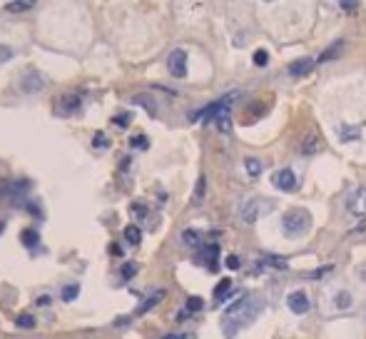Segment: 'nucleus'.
Listing matches in <instances>:
<instances>
[{
	"label": "nucleus",
	"mask_w": 366,
	"mask_h": 339,
	"mask_svg": "<svg viewBox=\"0 0 366 339\" xmlns=\"http://www.w3.org/2000/svg\"><path fill=\"white\" fill-rule=\"evenodd\" d=\"M262 309H264V302L262 299H257V297H242L237 304H232L224 312V317H222V332L229 339L237 337V332L244 329V327H249L262 314Z\"/></svg>",
	"instance_id": "1"
},
{
	"label": "nucleus",
	"mask_w": 366,
	"mask_h": 339,
	"mask_svg": "<svg viewBox=\"0 0 366 339\" xmlns=\"http://www.w3.org/2000/svg\"><path fill=\"white\" fill-rule=\"evenodd\" d=\"M309 227H311V212L304 209V207H294L282 217V232L287 237H292V240L301 237L304 232H309Z\"/></svg>",
	"instance_id": "2"
},
{
	"label": "nucleus",
	"mask_w": 366,
	"mask_h": 339,
	"mask_svg": "<svg viewBox=\"0 0 366 339\" xmlns=\"http://www.w3.org/2000/svg\"><path fill=\"white\" fill-rule=\"evenodd\" d=\"M167 70L172 77H187V50L174 48L167 55Z\"/></svg>",
	"instance_id": "3"
},
{
	"label": "nucleus",
	"mask_w": 366,
	"mask_h": 339,
	"mask_svg": "<svg viewBox=\"0 0 366 339\" xmlns=\"http://www.w3.org/2000/svg\"><path fill=\"white\" fill-rule=\"evenodd\" d=\"M272 185H274L277 190H282V192H292V190H296V175H294V170H289V167L277 170V172L272 175Z\"/></svg>",
	"instance_id": "4"
},
{
	"label": "nucleus",
	"mask_w": 366,
	"mask_h": 339,
	"mask_svg": "<svg viewBox=\"0 0 366 339\" xmlns=\"http://www.w3.org/2000/svg\"><path fill=\"white\" fill-rule=\"evenodd\" d=\"M267 207H272V202H264V200H249V202L242 207V219H244V224H254L257 219H259V214H262V209H267Z\"/></svg>",
	"instance_id": "5"
},
{
	"label": "nucleus",
	"mask_w": 366,
	"mask_h": 339,
	"mask_svg": "<svg viewBox=\"0 0 366 339\" xmlns=\"http://www.w3.org/2000/svg\"><path fill=\"white\" fill-rule=\"evenodd\" d=\"M346 204H349V212H351V214L364 217L366 214V187L356 190V192H351L349 200H346Z\"/></svg>",
	"instance_id": "6"
},
{
	"label": "nucleus",
	"mask_w": 366,
	"mask_h": 339,
	"mask_svg": "<svg viewBox=\"0 0 366 339\" xmlns=\"http://www.w3.org/2000/svg\"><path fill=\"white\" fill-rule=\"evenodd\" d=\"M287 304H289V309L294 314H306L309 312V297L304 292H292L287 297Z\"/></svg>",
	"instance_id": "7"
},
{
	"label": "nucleus",
	"mask_w": 366,
	"mask_h": 339,
	"mask_svg": "<svg viewBox=\"0 0 366 339\" xmlns=\"http://www.w3.org/2000/svg\"><path fill=\"white\" fill-rule=\"evenodd\" d=\"M164 297H167V292H164V289H154V294H149V297H147L145 302H142V304H140V307L135 309V314H137V317L147 314V312H149L152 307H157V304H159V302H162Z\"/></svg>",
	"instance_id": "8"
},
{
	"label": "nucleus",
	"mask_w": 366,
	"mask_h": 339,
	"mask_svg": "<svg viewBox=\"0 0 366 339\" xmlns=\"http://www.w3.org/2000/svg\"><path fill=\"white\" fill-rule=\"evenodd\" d=\"M311 68H314V60H311V58H296L292 65L287 68V72H289L292 77H301V75L311 72Z\"/></svg>",
	"instance_id": "9"
},
{
	"label": "nucleus",
	"mask_w": 366,
	"mask_h": 339,
	"mask_svg": "<svg viewBox=\"0 0 366 339\" xmlns=\"http://www.w3.org/2000/svg\"><path fill=\"white\" fill-rule=\"evenodd\" d=\"M217 257H220V247L217 245H207L205 247V257H202V262H207V267L215 272L217 270Z\"/></svg>",
	"instance_id": "10"
},
{
	"label": "nucleus",
	"mask_w": 366,
	"mask_h": 339,
	"mask_svg": "<svg viewBox=\"0 0 366 339\" xmlns=\"http://www.w3.org/2000/svg\"><path fill=\"white\" fill-rule=\"evenodd\" d=\"M43 85H45V80H43L38 72H30V75L25 77V82H23V90H25V92H35V90H40Z\"/></svg>",
	"instance_id": "11"
},
{
	"label": "nucleus",
	"mask_w": 366,
	"mask_h": 339,
	"mask_svg": "<svg viewBox=\"0 0 366 339\" xmlns=\"http://www.w3.org/2000/svg\"><path fill=\"white\" fill-rule=\"evenodd\" d=\"M20 242H23L28 250H35V247L40 245V235H38L35 230H23V235H20Z\"/></svg>",
	"instance_id": "12"
},
{
	"label": "nucleus",
	"mask_w": 366,
	"mask_h": 339,
	"mask_svg": "<svg viewBox=\"0 0 366 339\" xmlns=\"http://www.w3.org/2000/svg\"><path fill=\"white\" fill-rule=\"evenodd\" d=\"M229 289H232V279H229V277H224L220 284L215 287V302H217V304H220L222 299H227V297H229Z\"/></svg>",
	"instance_id": "13"
},
{
	"label": "nucleus",
	"mask_w": 366,
	"mask_h": 339,
	"mask_svg": "<svg viewBox=\"0 0 366 339\" xmlns=\"http://www.w3.org/2000/svg\"><path fill=\"white\" fill-rule=\"evenodd\" d=\"M125 240H127L130 245L137 247V245L142 242V230H140L137 224H127V227H125Z\"/></svg>",
	"instance_id": "14"
},
{
	"label": "nucleus",
	"mask_w": 366,
	"mask_h": 339,
	"mask_svg": "<svg viewBox=\"0 0 366 339\" xmlns=\"http://www.w3.org/2000/svg\"><path fill=\"white\" fill-rule=\"evenodd\" d=\"M5 10H8V13H28V10H33V3H30V0H15V3H5Z\"/></svg>",
	"instance_id": "15"
},
{
	"label": "nucleus",
	"mask_w": 366,
	"mask_h": 339,
	"mask_svg": "<svg viewBox=\"0 0 366 339\" xmlns=\"http://www.w3.org/2000/svg\"><path fill=\"white\" fill-rule=\"evenodd\" d=\"M334 307H336V309H349V307H351V292H346V289L336 292V297H334Z\"/></svg>",
	"instance_id": "16"
},
{
	"label": "nucleus",
	"mask_w": 366,
	"mask_h": 339,
	"mask_svg": "<svg viewBox=\"0 0 366 339\" xmlns=\"http://www.w3.org/2000/svg\"><path fill=\"white\" fill-rule=\"evenodd\" d=\"M77 294H80V284H65V287H63V292H60V299L70 304V302L77 299Z\"/></svg>",
	"instance_id": "17"
},
{
	"label": "nucleus",
	"mask_w": 366,
	"mask_h": 339,
	"mask_svg": "<svg viewBox=\"0 0 366 339\" xmlns=\"http://www.w3.org/2000/svg\"><path fill=\"white\" fill-rule=\"evenodd\" d=\"M215 120H217V128H220V133H224V135H229V133H232V118H229V110L220 112Z\"/></svg>",
	"instance_id": "18"
},
{
	"label": "nucleus",
	"mask_w": 366,
	"mask_h": 339,
	"mask_svg": "<svg viewBox=\"0 0 366 339\" xmlns=\"http://www.w3.org/2000/svg\"><path fill=\"white\" fill-rule=\"evenodd\" d=\"M205 192H207V180H205V175L197 180V187H195V195H192V202L195 204H202L205 200Z\"/></svg>",
	"instance_id": "19"
},
{
	"label": "nucleus",
	"mask_w": 366,
	"mask_h": 339,
	"mask_svg": "<svg viewBox=\"0 0 366 339\" xmlns=\"http://www.w3.org/2000/svg\"><path fill=\"white\" fill-rule=\"evenodd\" d=\"M341 48H344V43H341V40H339V43H334L331 48H326V50H324V53L319 55V63H326V60H334V58L339 55V50H341Z\"/></svg>",
	"instance_id": "20"
},
{
	"label": "nucleus",
	"mask_w": 366,
	"mask_h": 339,
	"mask_svg": "<svg viewBox=\"0 0 366 339\" xmlns=\"http://www.w3.org/2000/svg\"><path fill=\"white\" fill-rule=\"evenodd\" d=\"M182 242L190 245V247H200V232L192 230V227H187V230L182 232Z\"/></svg>",
	"instance_id": "21"
},
{
	"label": "nucleus",
	"mask_w": 366,
	"mask_h": 339,
	"mask_svg": "<svg viewBox=\"0 0 366 339\" xmlns=\"http://www.w3.org/2000/svg\"><path fill=\"white\" fill-rule=\"evenodd\" d=\"M80 107V97H75V95H68V97H63V115H70Z\"/></svg>",
	"instance_id": "22"
},
{
	"label": "nucleus",
	"mask_w": 366,
	"mask_h": 339,
	"mask_svg": "<svg viewBox=\"0 0 366 339\" xmlns=\"http://www.w3.org/2000/svg\"><path fill=\"white\" fill-rule=\"evenodd\" d=\"M244 167H247V172H249L252 177H259V175H262V162L254 160V157H247V160H244Z\"/></svg>",
	"instance_id": "23"
},
{
	"label": "nucleus",
	"mask_w": 366,
	"mask_h": 339,
	"mask_svg": "<svg viewBox=\"0 0 366 339\" xmlns=\"http://www.w3.org/2000/svg\"><path fill=\"white\" fill-rule=\"evenodd\" d=\"M137 270H140V265H135V262H125L122 265V270H120V279H132L135 274H137Z\"/></svg>",
	"instance_id": "24"
},
{
	"label": "nucleus",
	"mask_w": 366,
	"mask_h": 339,
	"mask_svg": "<svg viewBox=\"0 0 366 339\" xmlns=\"http://www.w3.org/2000/svg\"><path fill=\"white\" fill-rule=\"evenodd\" d=\"M15 324H18V327H23V329H30V327H35V317H33L30 312H23V314H18Z\"/></svg>",
	"instance_id": "25"
},
{
	"label": "nucleus",
	"mask_w": 366,
	"mask_h": 339,
	"mask_svg": "<svg viewBox=\"0 0 366 339\" xmlns=\"http://www.w3.org/2000/svg\"><path fill=\"white\" fill-rule=\"evenodd\" d=\"M252 60H254V65H257V68H264V65L269 63V53H267L264 48H259V50H254Z\"/></svg>",
	"instance_id": "26"
},
{
	"label": "nucleus",
	"mask_w": 366,
	"mask_h": 339,
	"mask_svg": "<svg viewBox=\"0 0 366 339\" xmlns=\"http://www.w3.org/2000/svg\"><path fill=\"white\" fill-rule=\"evenodd\" d=\"M132 102H135V105H142V107H147V110H149V115H154V112H157V105H154L147 95H137V97H132Z\"/></svg>",
	"instance_id": "27"
},
{
	"label": "nucleus",
	"mask_w": 366,
	"mask_h": 339,
	"mask_svg": "<svg viewBox=\"0 0 366 339\" xmlns=\"http://www.w3.org/2000/svg\"><path fill=\"white\" fill-rule=\"evenodd\" d=\"M359 130H361V128H341V133H339V137H341L344 142L359 140Z\"/></svg>",
	"instance_id": "28"
},
{
	"label": "nucleus",
	"mask_w": 366,
	"mask_h": 339,
	"mask_svg": "<svg viewBox=\"0 0 366 339\" xmlns=\"http://www.w3.org/2000/svg\"><path fill=\"white\" fill-rule=\"evenodd\" d=\"M202 307H205V302H202L200 297H190V299H187V307H185V309H187V312L192 314V312H200Z\"/></svg>",
	"instance_id": "29"
},
{
	"label": "nucleus",
	"mask_w": 366,
	"mask_h": 339,
	"mask_svg": "<svg viewBox=\"0 0 366 339\" xmlns=\"http://www.w3.org/2000/svg\"><path fill=\"white\" fill-rule=\"evenodd\" d=\"M264 262H269V265H274V267H279V270H287V260H282V257H272V255H267Z\"/></svg>",
	"instance_id": "30"
},
{
	"label": "nucleus",
	"mask_w": 366,
	"mask_h": 339,
	"mask_svg": "<svg viewBox=\"0 0 366 339\" xmlns=\"http://www.w3.org/2000/svg\"><path fill=\"white\" fill-rule=\"evenodd\" d=\"M130 145H132V147H137V150H147V145H149V142H147L145 135H137V137H132V140H130Z\"/></svg>",
	"instance_id": "31"
},
{
	"label": "nucleus",
	"mask_w": 366,
	"mask_h": 339,
	"mask_svg": "<svg viewBox=\"0 0 366 339\" xmlns=\"http://www.w3.org/2000/svg\"><path fill=\"white\" fill-rule=\"evenodd\" d=\"M8 60H13V48L0 45V63H8Z\"/></svg>",
	"instance_id": "32"
},
{
	"label": "nucleus",
	"mask_w": 366,
	"mask_h": 339,
	"mask_svg": "<svg viewBox=\"0 0 366 339\" xmlns=\"http://www.w3.org/2000/svg\"><path fill=\"white\" fill-rule=\"evenodd\" d=\"M339 8H341V10H346V13H354V10H359V3H354V0H344Z\"/></svg>",
	"instance_id": "33"
},
{
	"label": "nucleus",
	"mask_w": 366,
	"mask_h": 339,
	"mask_svg": "<svg viewBox=\"0 0 366 339\" xmlns=\"http://www.w3.org/2000/svg\"><path fill=\"white\" fill-rule=\"evenodd\" d=\"M92 145H95V147H100V150H105V147H107V140H105V135H102V133H97V135H95V140H92Z\"/></svg>",
	"instance_id": "34"
},
{
	"label": "nucleus",
	"mask_w": 366,
	"mask_h": 339,
	"mask_svg": "<svg viewBox=\"0 0 366 339\" xmlns=\"http://www.w3.org/2000/svg\"><path fill=\"white\" fill-rule=\"evenodd\" d=\"M132 212H135V214H137V217H147V207L145 204H132Z\"/></svg>",
	"instance_id": "35"
},
{
	"label": "nucleus",
	"mask_w": 366,
	"mask_h": 339,
	"mask_svg": "<svg viewBox=\"0 0 366 339\" xmlns=\"http://www.w3.org/2000/svg\"><path fill=\"white\" fill-rule=\"evenodd\" d=\"M110 255H112V257H122L125 252H122V247H120V245H115V242H112V245H110Z\"/></svg>",
	"instance_id": "36"
},
{
	"label": "nucleus",
	"mask_w": 366,
	"mask_h": 339,
	"mask_svg": "<svg viewBox=\"0 0 366 339\" xmlns=\"http://www.w3.org/2000/svg\"><path fill=\"white\" fill-rule=\"evenodd\" d=\"M227 267H229V270H237V267H239V257H234V255L227 257Z\"/></svg>",
	"instance_id": "37"
},
{
	"label": "nucleus",
	"mask_w": 366,
	"mask_h": 339,
	"mask_svg": "<svg viewBox=\"0 0 366 339\" xmlns=\"http://www.w3.org/2000/svg\"><path fill=\"white\" fill-rule=\"evenodd\" d=\"M115 123H117V125H122V128H125V125H127V123H130V115H120V118H115Z\"/></svg>",
	"instance_id": "38"
},
{
	"label": "nucleus",
	"mask_w": 366,
	"mask_h": 339,
	"mask_svg": "<svg viewBox=\"0 0 366 339\" xmlns=\"http://www.w3.org/2000/svg\"><path fill=\"white\" fill-rule=\"evenodd\" d=\"M326 272H331V267H319V270H314V274H311V277L316 279V277H321V274H326Z\"/></svg>",
	"instance_id": "39"
},
{
	"label": "nucleus",
	"mask_w": 366,
	"mask_h": 339,
	"mask_svg": "<svg viewBox=\"0 0 366 339\" xmlns=\"http://www.w3.org/2000/svg\"><path fill=\"white\" fill-rule=\"evenodd\" d=\"M162 339H185V337H182V334H164Z\"/></svg>",
	"instance_id": "40"
}]
</instances>
